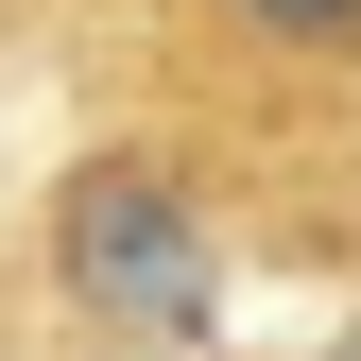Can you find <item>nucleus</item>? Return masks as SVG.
Wrapping results in <instances>:
<instances>
[{"instance_id": "f257e3e1", "label": "nucleus", "mask_w": 361, "mask_h": 361, "mask_svg": "<svg viewBox=\"0 0 361 361\" xmlns=\"http://www.w3.org/2000/svg\"><path fill=\"white\" fill-rule=\"evenodd\" d=\"M52 293L86 327H121V344H190L207 293H224V241H207L190 172L172 155H69V190H52Z\"/></svg>"}, {"instance_id": "f03ea898", "label": "nucleus", "mask_w": 361, "mask_h": 361, "mask_svg": "<svg viewBox=\"0 0 361 361\" xmlns=\"http://www.w3.org/2000/svg\"><path fill=\"white\" fill-rule=\"evenodd\" d=\"M241 35H276V52H361V0H224Z\"/></svg>"}]
</instances>
